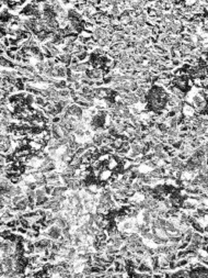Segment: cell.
I'll return each instance as SVG.
<instances>
[{
	"mask_svg": "<svg viewBox=\"0 0 208 278\" xmlns=\"http://www.w3.org/2000/svg\"><path fill=\"white\" fill-rule=\"evenodd\" d=\"M112 174H113V170L108 169V168H104L102 172H101L100 176H99V182H108L110 179H111V177H112Z\"/></svg>",
	"mask_w": 208,
	"mask_h": 278,
	"instance_id": "cell-1",
	"label": "cell"
},
{
	"mask_svg": "<svg viewBox=\"0 0 208 278\" xmlns=\"http://www.w3.org/2000/svg\"><path fill=\"white\" fill-rule=\"evenodd\" d=\"M118 165H120V163L117 162V159L114 157V156H111V159L108 161V164H106V166H108V169L111 170H115L117 167H118Z\"/></svg>",
	"mask_w": 208,
	"mask_h": 278,
	"instance_id": "cell-2",
	"label": "cell"
},
{
	"mask_svg": "<svg viewBox=\"0 0 208 278\" xmlns=\"http://www.w3.org/2000/svg\"><path fill=\"white\" fill-rule=\"evenodd\" d=\"M83 30L85 31H88L90 33H94V31L96 30V25L94 24H91L89 22H85V25H83Z\"/></svg>",
	"mask_w": 208,
	"mask_h": 278,
	"instance_id": "cell-3",
	"label": "cell"
},
{
	"mask_svg": "<svg viewBox=\"0 0 208 278\" xmlns=\"http://www.w3.org/2000/svg\"><path fill=\"white\" fill-rule=\"evenodd\" d=\"M80 63H81V62L79 61V58H78L77 56H72L70 65H78V64H80Z\"/></svg>",
	"mask_w": 208,
	"mask_h": 278,
	"instance_id": "cell-4",
	"label": "cell"
}]
</instances>
